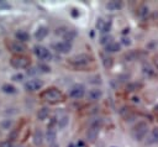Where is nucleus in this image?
Returning a JSON list of instances; mask_svg holds the SVG:
<instances>
[{"mask_svg":"<svg viewBox=\"0 0 158 147\" xmlns=\"http://www.w3.org/2000/svg\"><path fill=\"white\" fill-rule=\"evenodd\" d=\"M41 98H42L44 101H47L48 104H52V105H53V104H58V103H60L62 99H63L62 93H60L59 90L54 89V88H51V89L44 90V91L42 93Z\"/></svg>","mask_w":158,"mask_h":147,"instance_id":"f257e3e1","label":"nucleus"},{"mask_svg":"<svg viewBox=\"0 0 158 147\" xmlns=\"http://www.w3.org/2000/svg\"><path fill=\"white\" fill-rule=\"evenodd\" d=\"M148 132V124L144 121H141L136 124L131 131V136L135 141H142Z\"/></svg>","mask_w":158,"mask_h":147,"instance_id":"f03ea898","label":"nucleus"},{"mask_svg":"<svg viewBox=\"0 0 158 147\" xmlns=\"http://www.w3.org/2000/svg\"><path fill=\"white\" fill-rule=\"evenodd\" d=\"M33 52H35V54H36V57L40 59V61H42V62H49V61H52V58H53V54H52V52L47 48V47H44V46H41V44H37V46H35L33 47Z\"/></svg>","mask_w":158,"mask_h":147,"instance_id":"7ed1b4c3","label":"nucleus"},{"mask_svg":"<svg viewBox=\"0 0 158 147\" xmlns=\"http://www.w3.org/2000/svg\"><path fill=\"white\" fill-rule=\"evenodd\" d=\"M91 61H93L91 56H89V54H86V53L75 54V56H73V57L69 59V62H70L74 67H78V68H81V67L88 65Z\"/></svg>","mask_w":158,"mask_h":147,"instance_id":"20e7f679","label":"nucleus"},{"mask_svg":"<svg viewBox=\"0 0 158 147\" xmlns=\"http://www.w3.org/2000/svg\"><path fill=\"white\" fill-rule=\"evenodd\" d=\"M6 47L9 48V51H11L12 53H15L16 56H21L27 49L26 46H25V43H21V42H19L16 40H9L6 42Z\"/></svg>","mask_w":158,"mask_h":147,"instance_id":"39448f33","label":"nucleus"},{"mask_svg":"<svg viewBox=\"0 0 158 147\" xmlns=\"http://www.w3.org/2000/svg\"><path fill=\"white\" fill-rule=\"evenodd\" d=\"M10 64L15 68V69H23L27 68L30 64V59L25 56H14L10 59Z\"/></svg>","mask_w":158,"mask_h":147,"instance_id":"423d86ee","label":"nucleus"},{"mask_svg":"<svg viewBox=\"0 0 158 147\" xmlns=\"http://www.w3.org/2000/svg\"><path fill=\"white\" fill-rule=\"evenodd\" d=\"M85 95V86L80 83L74 84L69 90V96L73 99H81Z\"/></svg>","mask_w":158,"mask_h":147,"instance_id":"0eeeda50","label":"nucleus"},{"mask_svg":"<svg viewBox=\"0 0 158 147\" xmlns=\"http://www.w3.org/2000/svg\"><path fill=\"white\" fill-rule=\"evenodd\" d=\"M23 86H25V89L27 91H37V90H40L43 86V80L37 79V78H33V79L27 80Z\"/></svg>","mask_w":158,"mask_h":147,"instance_id":"6e6552de","label":"nucleus"},{"mask_svg":"<svg viewBox=\"0 0 158 147\" xmlns=\"http://www.w3.org/2000/svg\"><path fill=\"white\" fill-rule=\"evenodd\" d=\"M53 49L57 51L58 53H68L72 51V43L70 42H67V41H59L57 43H53L52 44Z\"/></svg>","mask_w":158,"mask_h":147,"instance_id":"1a4fd4ad","label":"nucleus"},{"mask_svg":"<svg viewBox=\"0 0 158 147\" xmlns=\"http://www.w3.org/2000/svg\"><path fill=\"white\" fill-rule=\"evenodd\" d=\"M156 143H158V127L152 128L149 131V133L147 135V138H146V145L152 146Z\"/></svg>","mask_w":158,"mask_h":147,"instance_id":"9d476101","label":"nucleus"},{"mask_svg":"<svg viewBox=\"0 0 158 147\" xmlns=\"http://www.w3.org/2000/svg\"><path fill=\"white\" fill-rule=\"evenodd\" d=\"M48 32H49L48 27H46V26H43V25H42V26H38L37 30L35 31V38H36L37 41H42V40H44V38L47 37Z\"/></svg>","mask_w":158,"mask_h":147,"instance_id":"9b49d317","label":"nucleus"},{"mask_svg":"<svg viewBox=\"0 0 158 147\" xmlns=\"http://www.w3.org/2000/svg\"><path fill=\"white\" fill-rule=\"evenodd\" d=\"M102 96V90L101 89H98V88H93L88 91V99L90 101H98L100 100Z\"/></svg>","mask_w":158,"mask_h":147,"instance_id":"f8f14e48","label":"nucleus"},{"mask_svg":"<svg viewBox=\"0 0 158 147\" xmlns=\"http://www.w3.org/2000/svg\"><path fill=\"white\" fill-rule=\"evenodd\" d=\"M43 140H44V136H43V132L40 130V128H36L33 135H32V141L36 146H42L43 143Z\"/></svg>","mask_w":158,"mask_h":147,"instance_id":"ddd939ff","label":"nucleus"},{"mask_svg":"<svg viewBox=\"0 0 158 147\" xmlns=\"http://www.w3.org/2000/svg\"><path fill=\"white\" fill-rule=\"evenodd\" d=\"M15 37H16V41L21 42V43H25L27 41H30V35L28 32L23 31V30H19L15 32Z\"/></svg>","mask_w":158,"mask_h":147,"instance_id":"4468645a","label":"nucleus"},{"mask_svg":"<svg viewBox=\"0 0 158 147\" xmlns=\"http://www.w3.org/2000/svg\"><path fill=\"white\" fill-rule=\"evenodd\" d=\"M110 27H111V22H110V21H105V20H102V19H99L98 22H96V28H99L100 31H102V32H105V33L109 32Z\"/></svg>","mask_w":158,"mask_h":147,"instance_id":"2eb2a0df","label":"nucleus"},{"mask_svg":"<svg viewBox=\"0 0 158 147\" xmlns=\"http://www.w3.org/2000/svg\"><path fill=\"white\" fill-rule=\"evenodd\" d=\"M142 73L147 77V78H152V77H154V74H156V70H154V68L151 65V64H143L142 65Z\"/></svg>","mask_w":158,"mask_h":147,"instance_id":"dca6fc26","label":"nucleus"},{"mask_svg":"<svg viewBox=\"0 0 158 147\" xmlns=\"http://www.w3.org/2000/svg\"><path fill=\"white\" fill-rule=\"evenodd\" d=\"M56 137H57V131L53 127H48L46 131V141L52 145V143H54Z\"/></svg>","mask_w":158,"mask_h":147,"instance_id":"f3484780","label":"nucleus"},{"mask_svg":"<svg viewBox=\"0 0 158 147\" xmlns=\"http://www.w3.org/2000/svg\"><path fill=\"white\" fill-rule=\"evenodd\" d=\"M1 90H2L5 94H9V95H12V94H16V93H17L16 86L12 85V84H9V83L4 84V85L1 86Z\"/></svg>","mask_w":158,"mask_h":147,"instance_id":"a211bd4d","label":"nucleus"},{"mask_svg":"<svg viewBox=\"0 0 158 147\" xmlns=\"http://www.w3.org/2000/svg\"><path fill=\"white\" fill-rule=\"evenodd\" d=\"M120 48H121V44L117 43V42H114V41L111 43H109L107 46H105V51L106 52H110V53L117 52V51H120Z\"/></svg>","mask_w":158,"mask_h":147,"instance_id":"6ab92c4d","label":"nucleus"},{"mask_svg":"<svg viewBox=\"0 0 158 147\" xmlns=\"http://www.w3.org/2000/svg\"><path fill=\"white\" fill-rule=\"evenodd\" d=\"M48 115H49V109H48V107H42V109H40L38 112H37L38 120H46V119L48 117Z\"/></svg>","mask_w":158,"mask_h":147,"instance_id":"aec40b11","label":"nucleus"},{"mask_svg":"<svg viewBox=\"0 0 158 147\" xmlns=\"http://www.w3.org/2000/svg\"><path fill=\"white\" fill-rule=\"evenodd\" d=\"M106 7H107L109 10L116 11V10H118V9L122 7V2H121V1H110V2H107Z\"/></svg>","mask_w":158,"mask_h":147,"instance_id":"412c9836","label":"nucleus"},{"mask_svg":"<svg viewBox=\"0 0 158 147\" xmlns=\"http://www.w3.org/2000/svg\"><path fill=\"white\" fill-rule=\"evenodd\" d=\"M112 40H114V37L111 36V35H107V33H105L104 36H101L100 37V43L102 44V46H107L109 43H111L112 42Z\"/></svg>","mask_w":158,"mask_h":147,"instance_id":"4be33fe9","label":"nucleus"},{"mask_svg":"<svg viewBox=\"0 0 158 147\" xmlns=\"http://www.w3.org/2000/svg\"><path fill=\"white\" fill-rule=\"evenodd\" d=\"M36 68H37L38 72H42V73H48V72H51V68H49L47 64H43V63L38 64Z\"/></svg>","mask_w":158,"mask_h":147,"instance_id":"5701e85b","label":"nucleus"},{"mask_svg":"<svg viewBox=\"0 0 158 147\" xmlns=\"http://www.w3.org/2000/svg\"><path fill=\"white\" fill-rule=\"evenodd\" d=\"M68 124V116H62L59 120H58V125H59V127H64L65 125Z\"/></svg>","mask_w":158,"mask_h":147,"instance_id":"b1692460","label":"nucleus"},{"mask_svg":"<svg viewBox=\"0 0 158 147\" xmlns=\"http://www.w3.org/2000/svg\"><path fill=\"white\" fill-rule=\"evenodd\" d=\"M138 15H139L141 17H146V16L148 15V7H147V6H142V7L139 9V11H138Z\"/></svg>","mask_w":158,"mask_h":147,"instance_id":"393cba45","label":"nucleus"},{"mask_svg":"<svg viewBox=\"0 0 158 147\" xmlns=\"http://www.w3.org/2000/svg\"><path fill=\"white\" fill-rule=\"evenodd\" d=\"M11 80H14V82H21V80H23V74L22 73H16V74H14L11 77Z\"/></svg>","mask_w":158,"mask_h":147,"instance_id":"a878e982","label":"nucleus"},{"mask_svg":"<svg viewBox=\"0 0 158 147\" xmlns=\"http://www.w3.org/2000/svg\"><path fill=\"white\" fill-rule=\"evenodd\" d=\"M11 125H12V120H4V121L1 122V126L5 127V128H10Z\"/></svg>","mask_w":158,"mask_h":147,"instance_id":"bb28decb","label":"nucleus"},{"mask_svg":"<svg viewBox=\"0 0 158 147\" xmlns=\"http://www.w3.org/2000/svg\"><path fill=\"white\" fill-rule=\"evenodd\" d=\"M37 72H38V70H37L36 67H35V68H30V69H27V75H35Z\"/></svg>","mask_w":158,"mask_h":147,"instance_id":"cd10ccee","label":"nucleus"},{"mask_svg":"<svg viewBox=\"0 0 158 147\" xmlns=\"http://www.w3.org/2000/svg\"><path fill=\"white\" fill-rule=\"evenodd\" d=\"M122 43L126 44V46H130L131 44V40L128 37H122Z\"/></svg>","mask_w":158,"mask_h":147,"instance_id":"c85d7f7f","label":"nucleus"},{"mask_svg":"<svg viewBox=\"0 0 158 147\" xmlns=\"http://www.w3.org/2000/svg\"><path fill=\"white\" fill-rule=\"evenodd\" d=\"M0 147H12V146H11V143L9 141H4V142L0 143Z\"/></svg>","mask_w":158,"mask_h":147,"instance_id":"c756f323","label":"nucleus"},{"mask_svg":"<svg viewBox=\"0 0 158 147\" xmlns=\"http://www.w3.org/2000/svg\"><path fill=\"white\" fill-rule=\"evenodd\" d=\"M77 11H78L77 9H73V10H72V15H73L74 17H77V16H79V14H77Z\"/></svg>","mask_w":158,"mask_h":147,"instance_id":"7c9ffc66","label":"nucleus"},{"mask_svg":"<svg viewBox=\"0 0 158 147\" xmlns=\"http://www.w3.org/2000/svg\"><path fill=\"white\" fill-rule=\"evenodd\" d=\"M49 147H59V145H57V143H52Z\"/></svg>","mask_w":158,"mask_h":147,"instance_id":"2f4dec72","label":"nucleus"},{"mask_svg":"<svg viewBox=\"0 0 158 147\" xmlns=\"http://www.w3.org/2000/svg\"><path fill=\"white\" fill-rule=\"evenodd\" d=\"M68 147H75V146H74V145H73V143H70V145H69V146H68Z\"/></svg>","mask_w":158,"mask_h":147,"instance_id":"473e14b6","label":"nucleus"},{"mask_svg":"<svg viewBox=\"0 0 158 147\" xmlns=\"http://www.w3.org/2000/svg\"><path fill=\"white\" fill-rule=\"evenodd\" d=\"M16 147H22V146H16Z\"/></svg>","mask_w":158,"mask_h":147,"instance_id":"72a5a7b5","label":"nucleus"},{"mask_svg":"<svg viewBox=\"0 0 158 147\" xmlns=\"http://www.w3.org/2000/svg\"><path fill=\"white\" fill-rule=\"evenodd\" d=\"M0 54H1V51H0Z\"/></svg>","mask_w":158,"mask_h":147,"instance_id":"f704fd0d","label":"nucleus"}]
</instances>
